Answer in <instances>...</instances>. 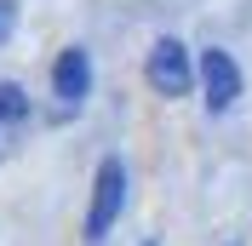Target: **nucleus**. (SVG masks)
<instances>
[{
    "label": "nucleus",
    "instance_id": "obj_1",
    "mask_svg": "<svg viewBox=\"0 0 252 246\" xmlns=\"http://www.w3.org/2000/svg\"><path fill=\"white\" fill-rule=\"evenodd\" d=\"M143 75H149V86H155L160 97H184L189 86H195V58H189V46L178 34H160L155 46H149Z\"/></svg>",
    "mask_w": 252,
    "mask_h": 246
},
{
    "label": "nucleus",
    "instance_id": "obj_2",
    "mask_svg": "<svg viewBox=\"0 0 252 246\" xmlns=\"http://www.w3.org/2000/svg\"><path fill=\"white\" fill-rule=\"evenodd\" d=\"M121 206H126V166L121 160H103L97 166V184H92V206H86V241H103L115 229Z\"/></svg>",
    "mask_w": 252,
    "mask_h": 246
},
{
    "label": "nucleus",
    "instance_id": "obj_3",
    "mask_svg": "<svg viewBox=\"0 0 252 246\" xmlns=\"http://www.w3.org/2000/svg\"><path fill=\"white\" fill-rule=\"evenodd\" d=\"M201 86H206V109L223 115V109L241 97V63L229 58L223 46H206L201 52Z\"/></svg>",
    "mask_w": 252,
    "mask_h": 246
},
{
    "label": "nucleus",
    "instance_id": "obj_4",
    "mask_svg": "<svg viewBox=\"0 0 252 246\" xmlns=\"http://www.w3.org/2000/svg\"><path fill=\"white\" fill-rule=\"evenodd\" d=\"M86 86H92V58H86L80 46H63L58 63H52V92H58L63 103H80Z\"/></svg>",
    "mask_w": 252,
    "mask_h": 246
},
{
    "label": "nucleus",
    "instance_id": "obj_5",
    "mask_svg": "<svg viewBox=\"0 0 252 246\" xmlns=\"http://www.w3.org/2000/svg\"><path fill=\"white\" fill-rule=\"evenodd\" d=\"M23 115H29V97H23V86L0 80V121H23Z\"/></svg>",
    "mask_w": 252,
    "mask_h": 246
},
{
    "label": "nucleus",
    "instance_id": "obj_6",
    "mask_svg": "<svg viewBox=\"0 0 252 246\" xmlns=\"http://www.w3.org/2000/svg\"><path fill=\"white\" fill-rule=\"evenodd\" d=\"M12 23H17V0H0V40L12 34Z\"/></svg>",
    "mask_w": 252,
    "mask_h": 246
}]
</instances>
